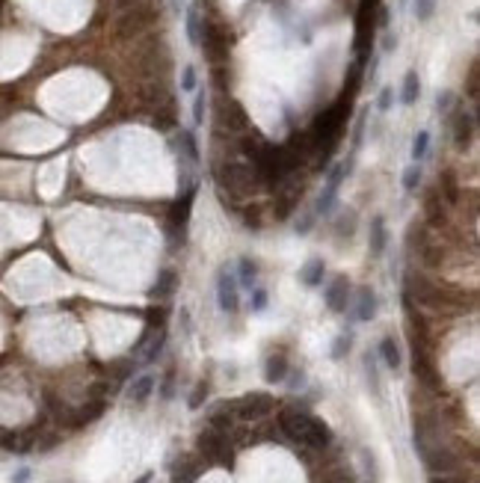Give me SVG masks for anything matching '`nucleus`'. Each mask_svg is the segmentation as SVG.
I'll list each match as a JSON object with an SVG mask.
<instances>
[{
    "mask_svg": "<svg viewBox=\"0 0 480 483\" xmlns=\"http://www.w3.org/2000/svg\"><path fill=\"white\" fill-rule=\"evenodd\" d=\"M279 430L296 445H306V448H314L320 451L333 442V430H329L326 421L314 418V415L303 412V409H282L279 412Z\"/></svg>",
    "mask_w": 480,
    "mask_h": 483,
    "instance_id": "nucleus-1",
    "label": "nucleus"
},
{
    "mask_svg": "<svg viewBox=\"0 0 480 483\" xmlns=\"http://www.w3.org/2000/svg\"><path fill=\"white\" fill-rule=\"evenodd\" d=\"M213 178H217V187H228L231 196H246V193H252L255 187H261L258 172L252 170V166L238 163V160H223V163H217Z\"/></svg>",
    "mask_w": 480,
    "mask_h": 483,
    "instance_id": "nucleus-2",
    "label": "nucleus"
},
{
    "mask_svg": "<svg viewBox=\"0 0 480 483\" xmlns=\"http://www.w3.org/2000/svg\"><path fill=\"white\" fill-rule=\"evenodd\" d=\"M353 157H347V160H341V163H335L333 170H329V175H326V181H323V190H320V196H318V205H314V216H326L329 211L335 208V202H338V190H341V184L347 181V175L353 172Z\"/></svg>",
    "mask_w": 480,
    "mask_h": 483,
    "instance_id": "nucleus-3",
    "label": "nucleus"
},
{
    "mask_svg": "<svg viewBox=\"0 0 480 483\" xmlns=\"http://www.w3.org/2000/svg\"><path fill=\"white\" fill-rule=\"evenodd\" d=\"M273 409H276V401L267 392H250L235 401V415L240 421H261V418H267Z\"/></svg>",
    "mask_w": 480,
    "mask_h": 483,
    "instance_id": "nucleus-4",
    "label": "nucleus"
},
{
    "mask_svg": "<svg viewBox=\"0 0 480 483\" xmlns=\"http://www.w3.org/2000/svg\"><path fill=\"white\" fill-rule=\"evenodd\" d=\"M199 448H202L205 460L217 462V465H228L231 462V445H228V433H220V430H202L199 433Z\"/></svg>",
    "mask_w": 480,
    "mask_h": 483,
    "instance_id": "nucleus-5",
    "label": "nucleus"
},
{
    "mask_svg": "<svg viewBox=\"0 0 480 483\" xmlns=\"http://www.w3.org/2000/svg\"><path fill=\"white\" fill-rule=\"evenodd\" d=\"M217 303L225 314H235L240 309V285H238V276L228 264H223L217 270Z\"/></svg>",
    "mask_w": 480,
    "mask_h": 483,
    "instance_id": "nucleus-6",
    "label": "nucleus"
},
{
    "mask_svg": "<svg viewBox=\"0 0 480 483\" xmlns=\"http://www.w3.org/2000/svg\"><path fill=\"white\" fill-rule=\"evenodd\" d=\"M196 193H199L196 181H193L190 187L178 190V202L169 208V226H172V231H181V235H184L187 220H190V211H193V202H196Z\"/></svg>",
    "mask_w": 480,
    "mask_h": 483,
    "instance_id": "nucleus-7",
    "label": "nucleus"
},
{
    "mask_svg": "<svg viewBox=\"0 0 480 483\" xmlns=\"http://www.w3.org/2000/svg\"><path fill=\"white\" fill-rule=\"evenodd\" d=\"M323 299H326V309L329 311H347V303H350V279L347 276H333V282L326 285L323 291Z\"/></svg>",
    "mask_w": 480,
    "mask_h": 483,
    "instance_id": "nucleus-8",
    "label": "nucleus"
},
{
    "mask_svg": "<svg viewBox=\"0 0 480 483\" xmlns=\"http://www.w3.org/2000/svg\"><path fill=\"white\" fill-rule=\"evenodd\" d=\"M368 246H371V255H374V258H383V255H386L389 228H386V216H383V213H374V216H371V226H368Z\"/></svg>",
    "mask_w": 480,
    "mask_h": 483,
    "instance_id": "nucleus-9",
    "label": "nucleus"
},
{
    "mask_svg": "<svg viewBox=\"0 0 480 483\" xmlns=\"http://www.w3.org/2000/svg\"><path fill=\"white\" fill-rule=\"evenodd\" d=\"M471 143H474V119H471V113H459L457 125H454V145H457V152H469Z\"/></svg>",
    "mask_w": 480,
    "mask_h": 483,
    "instance_id": "nucleus-10",
    "label": "nucleus"
},
{
    "mask_svg": "<svg viewBox=\"0 0 480 483\" xmlns=\"http://www.w3.org/2000/svg\"><path fill=\"white\" fill-rule=\"evenodd\" d=\"M326 276V261L323 258H308L300 267V282L306 288H320Z\"/></svg>",
    "mask_w": 480,
    "mask_h": 483,
    "instance_id": "nucleus-11",
    "label": "nucleus"
},
{
    "mask_svg": "<svg viewBox=\"0 0 480 483\" xmlns=\"http://www.w3.org/2000/svg\"><path fill=\"white\" fill-rule=\"evenodd\" d=\"M175 288H178V273L172 267H167V270L157 273V282L152 285V291H148V296L152 299H169L175 294Z\"/></svg>",
    "mask_w": 480,
    "mask_h": 483,
    "instance_id": "nucleus-12",
    "label": "nucleus"
},
{
    "mask_svg": "<svg viewBox=\"0 0 480 483\" xmlns=\"http://www.w3.org/2000/svg\"><path fill=\"white\" fill-rule=\"evenodd\" d=\"M152 392H155V377H152V374H140V377L128 386V401L137 404V406H143L148 397H152Z\"/></svg>",
    "mask_w": 480,
    "mask_h": 483,
    "instance_id": "nucleus-13",
    "label": "nucleus"
},
{
    "mask_svg": "<svg viewBox=\"0 0 480 483\" xmlns=\"http://www.w3.org/2000/svg\"><path fill=\"white\" fill-rule=\"evenodd\" d=\"M288 356L285 353H270L264 362V379L267 382H285L288 379Z\"/></svg>",
    "mask_w": 480,
    "mask_h": 483,
    "instance_id": "nucleus-14",
    "label": "nucleus"
},
{
    "mask_svg": "<svg viewBox=\"0 0 480 483\" xmlns=\"http://www.w3.org/2000/svg\"><path fill=\"white\" fill-rule=\"evenodd\" d=\"M418 98H421V77H418V72H415V69H409V72L403 74L401 104H403V107H415V104H418Z\"/></svg>",
    "mask_w": 480,
    "mask_h": 483,
    "instance_id": "nucleus-15",
    "label": "nucleus"
},
{
    "mask_svg": "<svg viewBox=\"0 0 480 483\" xmlns=\"http://www.w3.org/2000/svg\"><path fill=\"white\" fill-rule=\"evenodd\" d=\"M374 314H376V294L365 285V288H359V296H356V321L368 323V321H374Z\"/></svg>",
    "mask_w": 480,
    "mask_h": 483,
    "instance_id": "nucleus-16",
    "label": "nucleus"
},
{
    "mask_svg": "<svg viewBox=\"0 0 480 483\" xmlns=\"http://www.w3.org/2000/svg\"><path fill=\"white\" fill-rule=\"evenodd\" d=\"M175 143H178V148H181V157H184L190 166H199V160H202V152H199V143H196L193 131H178Z\"/></svg>",
    "mask_w": 480,
    "mask_h": 483,
    "instance_id": "nucleus-17",
    "label": "nucleus"
},
{
    "mask_svg": "<svg viewBox=\"0 0 480 483\" xmlns=\"http://www.w3.org/2000/svg\"><path fill=\"white\" fill-rule=\"evenodd\" d=\"M184 33H187V42L193 48L202 45V15H199V6L190 4L184 12Z\"/></svg>",
    "mask_w": 480,
    "mask_h": 483,
    "instance_id": "nucleus-18",
    "label": "nucleus"
},
{
    "mask_svg": "<svg viewBox=\"0 0 480 483\" xmlns=\"http://www.w3.org/2000/svg\"><path fill=\"white\" fill-rule=\"evenodd\" d=\"M439 196H442L448 205H459V181H457V172H454V170L439 172Z\"/></svg>",
    "mask_w": 480,
    "mask_h": 483,
    "instance_id": "nucleus-19",
    "label": "nucleus"
},
{
    "mask_svg": "<svg viewBox=\"0 0 480 483\" xmlns=\"http://www.w3.org/2000/svg\"><path fill=\"white\" fill-rule=\"evenodd\" d=\"M235 276H238V285L240 288H246V291H252L255 288V282H258V264L252 261V258H238V270H235Z\"/></svg>",
    "mask_w": 480,
    "mask_h": 483,
    "instance_id": "nucleus-20",
    "label": "nucleus"
},
{
    "mask_svg": "<svg viewBox=\"0 0 480 483\" xmlns=\"http://www.w3.org/2000/svg\"><path fill=\"white\" fill-rule=\"evenodd\" d=\"M163 344H167V332H163V326L152 329V335H148V341H145V347H143V362H155V359L160 356Z\"/></svg>",
    "mask_w": 480,
    "mask_h": 483,
    "instance_id": "nucleus-21",
    "label": "nucleus"
},
{
    "mask_svg": "<svg viewBox=\"0 0 480 483\" xmlns=\"http://www.w3.org/2000/svg\"><path fill=\"white\" fill-rule=\"evenodd\" d=\"M379 356H383V362L389 365L391 371H397L401 368V347H397V341H394V335H386L383 341H379Z\"/></svg>",
    "mask_w": 480,
    "mask_h": 483,
    "instance_id": "nucleus-22",
    "label": "nucleus"
},
{
    "mask_svg": "<svg viewBox=\"0 0 480 483\" xmlns=\"http://www.w3.org/2000/svg\"><path fill=\"white\" fill-rule=\"evenodd\" d=\"M424 213H427V220H430V226L433 228H442L445 223V208H442V202H439V190H433L427 196V205H424Z\"/></svg>",
    "mask_w": 480,
    "mask_h": 483,
    "instance_id": "nucleus-23",
    "label": "nucleus"
},
{
    "mask_svg": "<svg viewBox=\"0 0 480 483\" xmlns=\"http://www.w3.org/2000/svg\"><path fill=\"white\" fill-rule=\"evenodd\" d=\"M401 184H403L406 193H418V190H421V184H424V170H421V163H409V166H406L403 175H401Z\"/></svg>",
    "mask_w": 480,
    "mask_h": 483,
    "instance_id": "nucleus-24",
    "label": "nucleus"
},
{
    "mask_svg": "<svg viewBox=\"0 0 480 483\" xmlns=\"http://www.w3.org/2000/svg\"><path fill=\"white\" fill-rule=\"evenodd\" d=\"M430 131L427 128H421L415 137H412V148H409V157H412V163H421L427 155H430Z\"/></svg>",
    "mask_w": 480,
    "mask_h": 483,
    "instance_id": "nucleus-25",
    "label": "nucleus"
},
{
    "mask_svg": "<svg viewBox=\"0 0 480 483\" xmlns=\"http://www.w3.org/2000/svg\"><path fill=\"white\" fill-rule=\"evenodd\" d=\"M365 128H368V107H362V113L356 116L353 134H350V157L356 160V152L362 148V140H365Z\"/></svg>",
    "mask_w": 480,
    "mask_h": 483,
    "instance_id": "nucleus-26",
    "label": "nucleus"
},
{
    "mask_svg": "<svg viewBox=\"0 0 480 483\" xmlns=\"http://www.w3.org/2000/svg\"><path fill=\"white\" fill-rule=\"evenodd\" d=\"M205 107H208V92H205V87H196V92H193V128L205 125Z\"/></svg>",
    "mask_w": 480,
    "mask_h": 483,
    "instance_id": "nucleus-27",
    "label": "nucleus"
},
{
    "mask_svg": "<svg viewBox=\"0 0 480 483\" xmlns=\"http://www.w3.org/2000/svg\"><path fill=\"white\" fill-rule=\"evenodd\" d=\"M196 477H199V469L193 462L181 460L178 465H172V483H193Z\"/></svg>",
    "mask_w": 480,
    "mask_h": 483,
    "instance_id": "nucleus-28",
    "label": "nucleus"
},
{
    "mask_svg": "<svg viewBox=\"0 0 480 483\" xmlns=\"http://www.w3.org/2000/svg\"><path fill=\"white\" fill-rule=\"evenodd\" d=\"M196 87H199V72H196V65L193 62H187L184 69H181V92H196Z\"/></svg>",
    "mask_w": 480,
    "mask_h": 483,
    "instance_id": "nucleus-29",
    "label": "nucleus"
},
{
    "mask_svg": "<svg viewBox=\"0 0 480 483\" xmlns=\"http://www.w3.org/2000/svg\"><path fill=\"white\" fill-rule=\"evenodd\" d=\"M208 392H211V386H208V379H202V382H196V389H193V394H190V409H202V404L208 401Z\"/></svg>",
    "mask_w": 480,
    "mask_h": 483,
    "instance_id": "nucleus-30",
    "label": "nucleus"
},
{
    "mask_svg": "<svg viewBox=\"0 0 480 483\" xmlns=\"http://www.w3.org/2000/svg\"><path fill=\"white\" fill-rule=\"evenodd\" d=\"M350 344H353V338L347 335V332H341V335L333 341V359H335V362H341L347 353H350Z\"/></svg>",
    "mask_w": 480,
    "mask_h": 483,
    "instance_id": "nucleus-31",
    "label": "nucleus"
},
{
    "mask_svg": "<svg viewBox=\"0 0 480 483\" xmlns=\"http://www.w3.org/2000/svg\"><path fill=\"white\" fill-rule=\"evenodd\" d=\"M365 377H368L371 392L379 397V374H376V362H374V356H371V353L365 356Z\"/></svg>",
    "mask_w": 480,
    "mask_h": 483,
    "instance_id": "nucleus-32",
    "label": "nucleus"
},
{
    "mask_svg": "<svg viewBox=\"0 0 480 483\" xmlns=\"http://www.w3.org/2000/svg\"><path fill=\"white\" fill-rule=\"evenodd\" d=\"M362 462H365V472H368V480L371 483H379V469H376V457L368 451V448H362Z\"/></svg>",
    "mask_w": 480,
    "mask_h": 483,
    "instance_id": "nucleus-33",
    "label": "nucleus"
},
{
    "mask_svg": "<svg viewBox=\"0 0 480 483\" xmlns=\"http://www.w3.org/2000/svg\"><path fill=\"white\" fill-rule=\"evenodd\" d=\"M436 12V0H415V18L418 21H430Z\"/></svg>",
    "mask_w": 480,
    "mask_h": 483,
    "instance_id": "nucleus-34",
    "label": "nucleus"
},
{
    "mask_svg": "<svg viewBox=\"0 0 480 483\" xmlns=\"http://www.w3.org/2000/svg\"><path fill=\"white\" fill-rule=\"evenodd\" d=\"M391 104H394V87H383V89H379V95H376V110L389 113Z\"/></svg>",
    "mask_w": 480,
    "mask_h": 483,
    "instance_id": "nucleus-35",
    "label": "nucleus"
},
{
    "mask_svg": "<svg viewBox=\"0 0 480 483\" xmlns=\"http://www.w3.org/2000/svg\"><path fill=\"white\" fill-rule=\"evenodd\" d=\"M314 223H318V216H314V211H308V213H303L300 220H296V228H294V231H296V235H303V238H306V235H311Z\"/></svg>",
    "mask_w": 480,
    "mask_h": 483,
    "instance_id": "nucleus-36",
    "label": "nucleus"
},
{
    "mask_svg": "<svg viewBox=\"0 0 480 483\" xmlns=\"http://www.w3.org/2000/svg\"><path fill=\"white\" fill-rule=\"evenodd\" d=\"M353 226H356V213H341L338 220V238H353Z\"/></svg>",
    "mask_w": 480,
    "mask_h": 483,
    "instance_id": "nucleus-37",
    "label": "nucleus"
},
{
    "mask_svg": "<svg viewBox=\"0 0 480 483\" xmlns=\"http://www.w3.org/2000/svg\"><path fill=\"white\" fill-rule=\"evenodd\" d=\"M267 303H270V296H267V291H264V288H252V311H264V309H267Z\"/></svg>",
    "mask_w": 480,
    "mask_h": 483,
    "instance_id": "nucleus-38",
    "label": "nucleus"
},
{
    "mask_svg": "<svg viewBox=\"0 0 480 483\" xmlns=\"http://www.w3.org/2000/svg\"><path fill=\"white\" fill-rule=\"evenodd\" d=\"M451 107H454V92H439L436 95V110L439 113H451Z\"/></svg>",
    "mask_w": 480,
    "mask_h": 483,
    "instance_id": "nucleus-39",
    "label": "nucleus"
},
{
    "mask_svg": "<svg viewBox=\"0 0 480 483\" xmlns=\"http://www.w3.org/2000/svg\"><path fill=\"white\" fill-rule=\"evenodd\" d=\"M30 480H33V472H30V469H18V472L12 474L9 483H30Z\"/></svg>",
    "mask_w": 480,
    "mask_h": 483,
    "instance_id": "nucleus-40",
    "label": "nucleus"
},
{
    "mask_svg": "<svg viewBox=\"0 0 480 483\" xmlns=\"http://www.w3.org/2000/svg\"><path fill=\"white\" fill-rule=\"evenodd\" d=\"M303 386H306V374H303V371L294 374V377H291V389H303Z\"/></svg>",
    "mask_w": 480,
    "mask_h": 483,
    "instance_id": "nucleus-41",
    "label": "nucleus"
},
{
    "mask_svg": "<svg viewBox=\"0 0 480 483\" xmlns=\"http://www.w3.org/2000/svg\"><path fill=\"white\" fill-rule=\"evenodd\" d=\"M137 483H152V472H148V474H143V477H140Z\"/></svg>",
    "mask_w": 480,
    "mask_h": 483,
    "instance_id": "nucleus-42",
    "label": "nucleus"
}]
</instances>
